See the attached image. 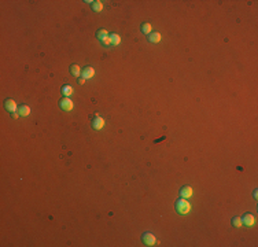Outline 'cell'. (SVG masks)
I'll return each instance as SVG.
<instances>
[{"label": "cell", "mask_w": 258, "mask_h": 247, "mask_svg": "<svg viewBox=\"0 0 258 247\" xmlns=\"http://www.w3.org/2000/svg\"><path fill=\"white\" fill-rule=\"evenodd\" d=\"M151 23H148V22H146V23H143V26H142V32L144 33V34H150L151 33Z\"/></svg>", "instance_id": "16"}, {"label": "cell", "mask_w": 258, "mask_h": 247, "mask_svg": "<svg viewBox=\"0 0 258 247\" xmlns=\"http://www.w3.org/2000/svg\"><path fill=\"white\" fill-rule=\"evenodd\" d=\"M95 76V69L92 67V66H88V67H85L84 70H82V78L84 80H89V78H92Z\"/></svg>", "instance_id": "7"}, {"label": "cell", "mask_w": 258, "mask_h": 247, "mask_svg": "<svg viewBox=\"0 0 258 247\" xmlns=\"http://www.w3.org/2000/svg\"><path fill=\"white\" fill-rule=\"evenodd\" d=\"M70 73H71V76H74V77H78V76H80V73H81L80 66H78V65H71V66H70Z\"/></svg>", "instance_id": "12"}, {"label": "cell", "mask_w": 258, "mask_h": 247, "mask_svg": "<svg viewBox=\"0 0 258 247\" xmlns=\"http://www.w3.org/2000/svg\"><path fill=\"white\" fill-rule=\"evenodd\" d=\"M30 114V107L29 106H26V104H22L20 107V115H22V117H28Z\"/></svg>", "instance_id": "11"}, {"label": "cell", "mask_w": 258, "mask_h": 247, "mask_svg": "<svg viewBox=\"0 0 258 247\" xmlns=\"http://www.w3.org/2000/svg\"><path fill=\"white\" fill-rule=\"evenodd\" d=\"M102 44H104V46H109V44H111V39H110V36H107L106 39L102 40Z\"/></svg>", "instance_id": "18"}, {"label": "cell", "mask_w": 258, "mask_h": 247, "mask_svg": "<svg viewBox=\"0 0 258 247\" xmlns=\"http://www.w3.org/2000/svg\"><path fill=\"white\" fill-rule=\"evenodd\" d=\"M232 224H233V227H236V228H240L243 225V222H242V218L240 217H235L232 220Z\"/></svg>", "instance_id": "17"}, {"label": "cell", "mask_w": 258, "mask_h": 247, "mask_svg": "<svg viewBox=\"0 0 258 247\" xmlns=\"http://www.w3.org/2000/svg\"><path fill=\"white\" fill-rule=\"evenodd\" d=\"M92 10L96 11V13H100V11L103 10V4H102V1H99V0H98V1H94V3H92Z\"/></svg>", "instance_id": "13"}, {"label": "cell", "mask_w": 258, "mask_h": 247, "mask_svg": "<svg viewBox=\"0 0 258 247\" xmlns=\"http://www.w3.org/2000/svg\"><path fill=\"white\" fill-rule=\"evenodd\" d=\"M4 107H6L7 111H10V113H15V110H16L15 100H13V99H7V100L4 102Z\"/></svg>", "instance_id": "6"}, {"label": "cell", "mask_w": 258, "mask_h": 247, "mask_svg": "<svg viewBox=\"0 0 258 247\" xmlns=\"http://www.w3.org/2000/svg\"><path fill=\"white\" fill-rule=\"evenodd\" d=\"M192 194H194V191H192V188H191L190 185H184L183 188L180 189V196L181 198H191L192 196Z\"/></svg>", "instance_id": "5"}, {"label": "cell", "mask_w": 258, "mask_h": 247, "mask_svg": "<svg viewBox=\"0 0 258 247\" xmlns=\"http://www.w3.org/2000/svg\"><path fill=\"white\" fill-rule=\"evenodd\" d=\"M242 222L244 225H247V227H251V225H254V222H255V218H254V216L253 214H250V213H247V214H244L243 216V218H242Z\"/></svg>", "instance_id": "8"}, {"label": "cell", "mask_w": 258, "mask_h": 247, "mask_svg": "<svg viewBox=\"0 0 258 247\" xmlns=\"http://www.w3.org/2000/svg\"><path fill=\"white\" fill-rule=\"evenodd\" d=\"M84 82H85V80H84V78H80V80H78V84H80V85H82V84H84Z\"/></svg>", "instance_id": "19"}, {"label": "cell", "mask_w": 258, "mask_h": 247, "mask_svg": "<svg viewBox=\"0 0 258 247\" xmlns=\"http://www.w3.org/2000/svg\"><path fill=\"white\" fill-rule=\"evenodd\" d=\"M161 39H162V36H161V33H158V32H151L150 33V36H148L150 43H159Z\"/></svg>", "instance_id": "9"}, {"label": "cell", "mask_w": 258, "mask_h": 247, "mask_svg": "<svg viewBox=\"0 0 258 247\" xmlns=\"http://www.w3.org/2000/svg\"><path fill=\"white\" fill-rule=\"evenodd\" d=\"M110 39H111V44H114V46H118L119 43H121V37H119L117 33L110 34Z\"/></svg>", "instance_id": "15"}, {"label": "cell", "mask_w": 258, "mask_h": 247, "mask_svg": "<svg viewBox=\"0 0 258 247\" xmlns=\"http://www.w3.org/2000/svg\"><path fill=\"white\" fill-rule=\"evenodd\" d=\"M13 118H14V120H16V118H18V114H16V113H13Z\"/></svg>", "instance_id": "20"}, {"label": "cell", "mask_w": 258, "mask_h": 247, "mask_svg": "<svg viewBox=\"0 0 258 247\" xmlns=\"http://www.w3.org/2000/svg\"><path fill=\"white\" fill-rule=\"evenodd\" d=\"M176 211H177L178 214H188L191 211L190 202L185 201V198H180L176 202Z\"/></svg>", "instance_id": "1"}, {"label": "cell", "mask_w": 258, "mask_h": 247, "mask_svg": "<svg viewBox=\"0 0 258 247\" xmlns=\"http://www.w3.org/2000/svg\"><path fill=\"white\" fill-rule=\"evenodd\" d=\"M59 106H61V109L64 111H71L73 110V100H70L69 98H64L63 96V99L59 102Z\"/></svg>", "instance_id": "3"}, {"label": "cell", "mask_w": 258, "mask_h": 247, "mask_svg": "<svg viewBox=\"0 0 258 247\" xmlns=\"http://www.w3.org/2000/svg\"><path fill=\"white\" fill-rule=\"evenodd\" d=\"M73 92L74 91H73V88H71L70 85H63V87H62V95H63L64 98H69Z\"/></svg>", "instance_id": "10"}, {"label": "cell", "mask_w": 258, "mask_h": 247, "mask_svg": "<svg viewBox=\"0 0 258 247\" xmlns=\"http://www.w3.org/2000/svg\"><path fill=\"white\" fill-rule=\"evenodd\" d=\"M107 36H110V34L107 33L106 29H100V30H98V33H96V37L100 40V41H102L103 39H106Z\"/></svg>", "instance_id": "14"}, {"label": "cell", "mask_w": 258, "mask_h": 247, "mask_svg": "<svg viewBox=\"0 0 258 247\" xmlns=\"http://www.w3.org/2000/svg\"><path fill=\"white\" fill-rule=\"evenodd\" d=\"M103 126H104V120L96 114L94 117V120H92V128H94L95 130H100Z\"/></svg>", "instance_id": "4"}, {"label": "cell", "mask_w": 258, "mask_h": 247, "mask_svg": "<svg viewBox=\"0 0 258 247\" xmlns=\"http://www.w3.org/2000/svg\"><path fill=\"white\" fill-rule=\"evenodd\" d=\"M142 240L146 246H155V244H157V237H155L154 234H151V232H146V234L143 235Z\"/></svg>", "instance_id": "2"}]
</instances>
